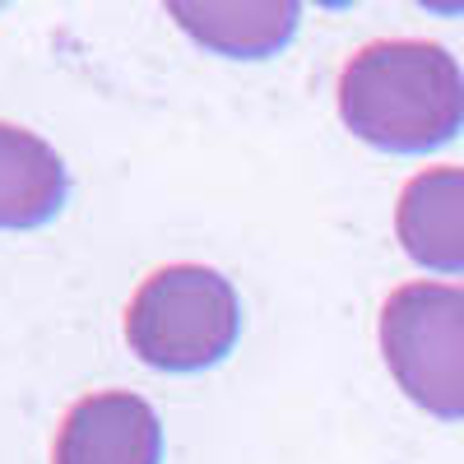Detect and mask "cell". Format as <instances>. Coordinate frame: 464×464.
<instances>
[{
  "label": "cell",
  "mask_w": 464,
  "mask_h": 464,
  "mask_svg": "<svg viewBox=\"0 0 464 464\" xmlns=\"http://www.w3.org/2000/svg\"><path fill=\"white\" fill-rule=\"evenodd\" d=\"M339 116L385 153H428L464 130V70L428 37L367 43L339 74Z\"/></svg>",
  "instance_id": "obj_1"
},
{
  "label": "cell",
  "mask_w": 464,
  "mask_h": 464,
  "mask_svg": "<svg viewBox=\"0 0 464 464\" xmlns=\"http://www.w3.org/2000/svg\"><path fill=\"white\" fill-rule=\"evenodd\" d=\"M237 334V288L209 265L153 269L126 306L130 353L159 372H205L232 353Z\"/></svg>",
  "instance_id": "obj_2"
},
{
  "label": "cell",
  "mask_w": 464,
  "mask_h": 464,
  "mask_svg": "<svg viewBox=\"0 0 464 464\" xmlns=\"http://www.w3.org/2000/svg\"><path fill=\"white\" fill-rule=\"evenodd\" d=\"M381 353L400 391L432 418H464V288L404 284L381 306Z\"/></svg>",
  "instance_id": "obj_3"
},
{
  "label": "cell",
  "mask_w": 464,
  "mask_h": 464,
  "mask_svg": "<svg viewBox=\"0 0 464 464\" xmlns=\"http://www.w3.org/2000/svg\"><path fill=\"white\" fill-rule=\"evenodd\" d=\"M56 464H163V422L130 391L84 395L56 432Z\"/></svg>",
  "instance_id": "obj_4"
},
{
  "label": "cell",
  "mask_w": 464,
  "mask_h": 464,
  "mask_svg": "<svg viewBox=\"0 0 464 464\" xmlns=\"http://www.w3.org/2000/svg\"><path fill=\"white\" fill-rule=\"evenodd\" d=\"M395 237L422 269H464V168H428L404 181L395 205Z\"/></svg>",
  "instance_id": "obj_5"
},
{
  "label": "cell",
  "mask_w": 464,
  "mask_h": 464,
  "mask_svg": "<svg viewBox=\"0 0 464 464\" xmlns=\"http://www.w3.org/2000/svg\"><path fill=\"white\" fill-rule=\"evenodd\" d=\"M70 172L61 153L24 126L0 121V232L43 227L61 214Z\"/></svg>",
  "instance_id": "obj_6"
},
{
  "label": "cell",
  "mask_w": 464,
  "mask_h": 464,
  "mask_svg": "<svg viewBox=\"0 0 464 464\" xmlns=\"http://www.w3.org/2000/svg\"><path fill=\"white\" fill-rule=\"evenodd\" d=\"M168 14L196 37L200 47L237 61H260L279 52L293 28H297V5L288 0H260V5H242V0H223V5H196V0H172Z\"/></svg>",
  "instance_id": "obj_7"
}]
</instances>
